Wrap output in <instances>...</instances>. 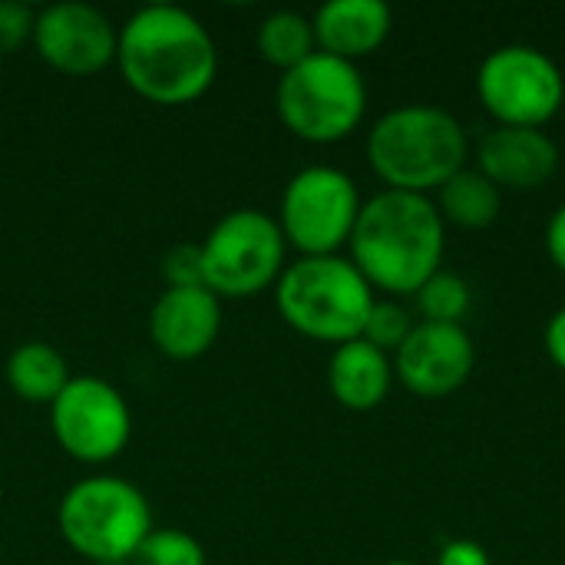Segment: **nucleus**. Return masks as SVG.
Masks as SVG:
<instances>
[{
    "label": "nucleus",
    "instance_id": "1",
    "mask_svg": "<svg viewBox=\"0 0 565 565\" xmlns=\"http://www.w3.org/2000/svg\"><path fill=\"white\" fill-rule=\"evenodd\" d=\"M116 66L122 83L146 103L185 106L212 89L218 50L195 13L172 3H152L119 26Z\"/></svg>",
    "mask_w": 565,
    "mask_h": 565
},
{
    "label": "nucleus",
    "instance_id": "2",
    "mask_svg": "<svg viewBox=\"0 0 565 565\" xmlns=\"http://www.w3.org/2000/svg\"><path fill=\"white\" fill-rule=\"evenodd\" d=\"M348 248L374 291L404 298L440 271L447 225L430 195L384 189L361 205Z\"/></svg>",
    "mask_w": 565,
    "mask_h": 565
},
{
    "label": "nucleus",
    "instance_id": "3",
    "mask_svg": "<svg viewBox=\"0 0 565 565\" xmlns=\"http://www.w3.org/2000/svg\"><path fill=\"white\" fill-rule=\"evenodd\" d=\"M367 162L387 189L427 195L463 169L467 132L440 106H397L367 132Z\"/></svg>",
    "mask_w": 565,
    "mask_h": 565
},
{
    "label": "nucleus",
    "instance_id": "4",
    "mask_svg": "<svg viewBox=\"0 0 565 565\" xmlns=\"http://www.w3.org/2000/svg\"><path fill=\"white\" fill-rule=\"evenodd\" d=\"M275 308L301 338L338 348L361 338L374 308V288L351 258H295L275 285Z\"/></svg>",
    "mask_w": 565,
    "mask_h": 565
},
{
    "label": "nucleus",
    "instance_id": "5",
    "mask_svg": "<svg viewBox=\"0 0 565 565\" xmlns=\"http://www.w3.org/2000/svg\"><path fill=\"white\" fill-rule=\"evenodd\" d=\"M66 546L96 565H126L156 530L152 507L122 477H86L73 483L56 510Z\"/></svg>",
    "mask_w": 565,
    "mask_h": 565
},
{
    "label": "nucleus",
    "instance_id": "6",
    "mask_svg": "<svg viewBox=\"0 0 565 565\" xmlns=\"http://www.w3.org/2000/svg\"><path fill=\"white\" fill-rule=\"evenodd\" d=\"M275 109L291 136L331 146L361 126L367 113V83L358 63L315 53L301 66L281 73L275 86Z\"/></svg>",
    "mask_w": 565,
    "mask_h": 565
},
{
    "label": "nucleus",
    "instance_id": "7",
    "mask_svg": "<svg viewBox=\"0 0 565 565\" xmlns=\"http://www.w3.org/2000/svg\"><path fill=\"white\" fill-rule=\"evenodd\" d=\"M199 245L205 288L218 298H255L275 288L288 268V242L278 218L262 209L222 215Z\"/></svg>",
    "mask_w": 565,
    "mask_h": 565
},
{
    "label": "nucleus",
    "instance_id": "8",
    "mask_svg": "<svg viewBox=\"0 0 565 565\" xmlns=\"http://www.w3.org/2000/svg\"><path fill=\"white\" fill-rule=\"evenodd\" d=\"M361 192L354 179L334 166H308L281 192L278 228L301 258L338 255L358 225Z\"/></svg>",
    "mask_w": 565,
    "mask_h": 565
},
{
    "label": "nucleus",
    "instance_id": "9",
    "mask_svg": "<svg viewBox=\"0 0 565 565\" xmlns=\"http://www.w3.org/2000/svg\"><path fill=\"white\" fill-rule=\"evenodd\" d=\"M480 106L500 122L516 129H543L565 103L559 63L523 43L493 50L477 70Z\"/></svg>",
    "mask_w": 565,
    "mask_h": 565
},
{
    "label": "nucleus",
    "instance_id": "10",
    "mask_svg": "<svg viewBox=\"0 0 565 565\" xmlns=\"http://www.w3.org/2000/svg\"><path fill=\"white\" fill-rule=\"evenodd\" d=\"M50 427L66 457L86 467L116 460L132 440V411L103 377H73L50 404Z\"/></svg>",
    "mask_w": 565,
    "mask_h": 565
},
{
    "label": "nucleus",
    "instance_id": "11",
    "mask_svg": "<svg viewBox=\"0 0 565 565\" xmlns=\"http://www.w3.org/2000/svg\"><path fill=\"white\" fill-rule=\"evenodd\" d=\"M119 26L93 3L63 0L36 13L33 50L36 56L63 76H96L116 63Z\"/></svg>",
    "mask_w": 565,
    "mask_h": 565
},
{
    "label": "nucleus",
    "instance_id": "12",
    "mask_svg": "<svg viewBox=\"0 0 565 565\" xmlns=\"http://www.w3.org/2000/svg\"><path fill=\"white\" fill-rule=\"evenodd\" d=\"M394 381H401L414 397L440 401L457 394L477 364L473 338L463 324H414L407 341L394 351Z\"/></svg>",
    "mask_w": 565,
    "mask_h": 565
},
{
    "label": "nucleus",
    "instance_id": "13",
    "mask_svg": "<svg viewBox=\"0 0 565 565\" xmlns=\"http://www.w3.org/2000/svg\"><path fill=\"white\" fill-rule=\"evenodd\" d=\"M222 331V298L205 285L166 288L149 311V341L169 361H195L209 354Z\"/></svg>",
    "mask_w": 565,
    "mask_h": 565
},
{
    "label": "nucleus",
    "instance_id": "14",
    "mask_svg": "<svg viewBox=\"0 0 565 565\" xmlns=\"http://www.w3.org/2000/svg\"><path fill=\"white\" fill-rule=\"evenodd\" d=\"M477 169L503 192H533L546 185L559 169V146L543 129L497 126L483 136L477 152Z\"/></svg>",
    "mask_w": 565,
    "mask_h": 565
},
{
    "label": "nucleus",
    "instance_id": "15",
    "mask_svg": "<svg viewBox=\"0 0 565 565\" xmlns=\"http://www.w3.org/2000/svg\"><path fill=\"white\" fill-rule=\"evenodd\" d=\"M318 53L358 63L384 46L394 26V13L381 0H328L311 17Z\"/></svg>",
    "mask_w": 565,
    "mask_h": 565
},
{
    "label": "nucleus",
    "instance_id": "16",
    "mask_svg": "<svg viewBox=\"0 0 565 565\" xmlns=\"http://www.w3.org/2000/svg\"><path fill=\"white\" fill-rule=\"evenodd\" d=\"M394 384V361L391 354L377 351L364 338L338 344L328 361V387L331 397L358 414L381 407Z\"/></svg>",
    "mask_w": 565,
    "mask_h": 565
},
{
    "label": "nucleus",
    "instance_id": "17",
    "mask_svg": "<svg viewBox=\"0 0 565 565\" xmlns=\"http://www.w3.org/2000/svg\"><path fill=\"white\" fill-rule=\"evenodd\" d=\"M70 381L63 354L46 341H23L7 358V384L23 404L50 407Z\"/></svg>",
    "mask_w": 565,
    "mask_h": 565
},
{
    "label": "nucleus",
    "instance_id": "18",
    "mask_svg": "<svg viewBox=\"0 0 565 565\" xmlns=\"http://www.w3.org/2000/svg\"><path fill=\"white\" fill-rule=\"evenodd\" d=\"M437 212L444 218V225H457V228H490L500 218L503 209V192L480 172V169H460L454 179H447L437 189Z\"/></svg>",
    "mask_w": 565,
    "mask_h": 565
},
{
    "label": "nucleus",
    "instance_id": "19",
    "mask_svg": "<svg viewBox=\"0 0 565 565\" xmlns=\"http://www.w3.org/2000/svg\"><path fill=\"white\" fill-rule=\"evenodd\" d=\"M255 50H258V56L268 66L281 70V73L301 66L308 56L318 53V40H315L311 17L295 13V10H275V13H268L258 23Z\"/></svg>",
    "mask_w": 565,
    "mask_h": 565
},
{
    "label": "nucleus",
    "instance_id": "20",
    "mask_svg": "<svg viewBox=\"0 0 565 565\" xmlns=\"http://www.w3.org/2000/svg\"><path fill=\"white\" fill-rule=\"evenodd\" d=\"M414 298L427 324H460L473 301L470 285L454 271H437L430 281H424V288Z\"/></svg>",
    "mask_w": 565,
    "mask_h": 565
},
{
    "label": "nucleus",
    "instance_id": "21",
    "mask_svg": "<svg viewBox=\"0 0 565 565\" xmlns=\"http://www.w3.org/2000/svg\"><path fill=\"white\" fill-rule=\"evenodd\" d=\"M129 565H205V550L195 536L172 526H156Z\"/></svg>",
    "mask_w": 565,
    "mask_h": 565
},
{
    "label": "nucleus",
    "instance_id": "22",
    "mask_svg": "<svg viewBox=\"0 0 565 565\" xmlns=\"http://www.w3.org/2000/svg\"><path fill=\"white\" fill-rule=\"evenodd\" d=\"M411 331H414V321H411V311L401 301H394V298H384V301L374 298V308H371V315L364 321L361 338L367 344H374L377 351L394 354L407 341Z\"/></svg>",
    "mask_w": 565,
    "mask_h": 565
},
{
    "label": "nucleus",
    "instance_id": "23",
    "mask_svg": "<svg viewBox=\"0 0 565 565\" xmlns=\"http://www.w3.org/2000/svg\"><path fill=\"white\" fill-rule=\"evenodd\" d=\"M162 278H166V288H199L205 285V275H202V245H175L166 252L162 258Z\"/></svg>",
    "mask_w": 565,
    "mask_h": 565
},
{
    "label": "nucleus",
    "instance_id": "24",
    "mask_svg": "<svg viewBox=\"0 0 565 565\" xmlns=\"http://www.w3.org/2000/svg\"><path fill=\"white\" fill-rule=\"evenodd\" d=\"M33 23L36 13L26 3L0 0V56H10L20 46L33 43Z\"/></svg>",
    "mask_w": 565,
    "mask_h": 565
},
{
    "label": "nucleus",
    "instance_id": "25",
    "mask_svg": "<svg viewBox=\"0 0 565 565\" xmlns=\"http://www.w3.org/2000/svg\"><path fill=\"white\" fill-rule=\"evenodd\" d=\"M437 565H493L490 563V553L473 543V540H454L440 550Z\"/></svg>",
    "mask_w": 565,
    "mask_h": 565
},
{
    "label": "nucleus",
    "instance_id": "26",
    "mask_svg": "<svg viewBox=\"0 0 565 565\" xmlns=\"http://www.w3.org/2000/svg\"><path fill=\"white\" fill-rule=\"evenodd\" d=\"M546 252H550L553 265L565 275V202L553 212V218L546 225Z\"/></svg>",
    "mask_w": 565,
    "mask_h": 565
},
{
    "label": "nucleus",
    "instance_id": "27",
    "mask_svg": "<svg viewBox=\"0 0 565 565\" xmlns=\"http://www.w3.org/2000/svg\"><path fill=\"white\" fill-rule=\"evenodd\" d=\"M546 354H550V361L559 367L565 374V308H559L553 318H550V324H546Z\"/></svg>",
    "mask_w": 565,
    "mask_h": 565
},
{
    "label": "nucleus",
    "instance_id": "28",
    "mask_svg": "<svg viewBox=\"0 0 565 565\" xmlns=\"http://www.w3.org/2000/svg\"><path fill=\"white\" fill-rule=\"evenodd\" d=\"M384 565H417V563H407V559H391V563Z\"/></svg>",
    "mask_w": 565,
    "mask_h": 565
}]
</instances>
